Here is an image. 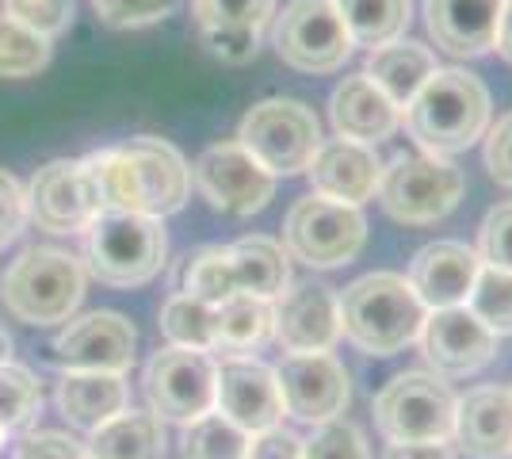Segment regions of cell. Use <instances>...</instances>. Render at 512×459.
Wrapping results in <instances>:
<instances>
[{"instance_id":"1","label":"cell","mask_w":512,"mask_h":459,"mask_svg":"<svg viewBox=\"0 0 512 459\" xmlns=\"http://www.w3.org/2000/svg\"><path fill=\"white\" fill-rule=\"evenodd\" d=\"M490 88L467 69H436L402 108V127L432 157L467 153L490 131Z\"/></svg>"},{"instance_id":"2","label":"cell","mask_w":512,"mask_h":459,"mask_svg":"<svg viewBox=\"0 0 512 459\" xmlns=\"http://www.w3.org/2000/svg\"><path fill=\"white\" fill-rule=\"evenodd\" d=\"M341 337H348L363 356H398L406 352L425 326L428 310L417 291L398 272H367L344 287Z\"/></svg>"},{"instance_id":"3","label":"cell","mask_w":512,"mask_h":459,"mask_svg":"<svg viewBox=\"0 0 512 459\" xmlns=\"http://www.w3.org/2000/svg\"><path fill=\"white\" fill-rule=\"evenodd\" d=\"M85 264L62 249H27L8 264L0 299L27 326H65L85 299Z\"/></svg>"},{"instance_id":"4","label":"cell","mask_w":512,"mask_h":459,"mask_svg":"<svg viewBox=\"0 0 512 459\" xmlns=\"http://www.w3.org/2000/svg\"><path fill=\"white\" fill-rule=\"evenodd\" d=\"M169 234L150 215H96L85 230V272L107 287H142L165 268Z\"/></svg>"},{"instance_id":"5","label":"cell","mask_w":512,"mask_h":459,"mask_svg":"<svg viewBox=\"0 0 512 459\" xmlns=\"http://www.w3.org/2000/svg\"><path fill=\"white\" fill-rule=\"evenodd\" d=\"M467 192V176L455 169L448 157L432 153H402L390 165H383L379 180V203L394 222L406 226H428L448 219Z\"/></svg>"},{"instance_id":"6","label":"cell","mask_w":512,"mask_h":459,"mask_svg":"<svg viewBox=\"0 0 512 459\" xmlns=\"http://www.w3.org/2000/svg\"><path fill=\"white\" fill-rule=\"evenodd\" d=\"M237 142L276 176H299L310 169L321 146V123L314 108L287 96H268L241 115Z\"/></svg>"},{"instance_id":"7","label":"cell","mask_w":512,"mask_h":459,"mask_svg":"<svg viewBox=\"0 0 512 459\" xmlns=\"http://www.w3.org/2000/svg\"><path fill=\"white\" fill-rule=\"evenodd\" d=\"M367 245V219L360 207L341 199H299L283 219V249L306 268H344Z\"/></svg>"},{"instance_id":"8","label":"cell","mask_w":512,"mask_h":459,"mask_svg":"<svg viewBox=\"0 0 512 459\" xmlns=\"http://www.w3.org/2000/svg\"><path fill=\"white\" fill-rule=\"evenodd\" d=\"M455 394L432 372H402L375 394V425L390 444L451 440Z\"/></svg>"},{"instance_id":"9","label":"cell","mask_w":512,"mask_h":459,"mask_svg":"<svg viewBox=\"0 0 512 459\" xmlns=\"http://www.w3.org/2000/svg\"><path fill=\"white\" fill-rule=\"evenodd\" d=\"M279 62L299 73H337L352 58V35L333 0H291L272 27Z\"/></svg>"},{"instance_id":"10","label":"cell","mask_w":512,"mask_h":459,"mask_svg":"<svg viewBox=\"0 0 512 459\" xmlns=\"http://www.w3.org/2000/svg\"><path fill=\"white\" fill-rule=\"evenodd\" d=\"M214 364L207 352L165 345L150 356L142 372V391L150 402V414L165 425H192L195 417L214 410Z\"/></svg>"},{"instance_id":"11","label":"cell","mask_w":512,"mask_h":459,"mask_svg":"<svg viewBox=\"0 0 512 459\" xmlns=\"http://www.w3.org/2000/svg\"><path fill=\"white\" fill-rule=\"evenodd\" d=\"M192 180L199 196L211 203L214 211L249 219L256 211L268 207V199L276 196V176L268 173L253 153L241 142H214L195 157Z\"/></svg>"},{"instance_id":"12","label":"cell","mask_w":512,"mask_h":459,"mask_svg":"<svg viewBox=\"0 0 512 459\" xmlns=\"http://www.w3.org/2000/svg\"><path fill=\"white\" fill-rule=\"evenodd\" d=\"M138 349V333L130 318L115 310H92L69 318L62 333L50 341V356L62 372H115L127 375Z\"/></svg>"},{"instance_id":"13","label":"cell","mask_w":512,"mask_h":459,"mask_svg":"<svg viewBox=\"0 0 512 459\" xmlns=\"http://www.w3.org/2000/svg\"><path fill=\"white\" fill-rule=\"evenodd\" d=\"M276 383L283 410L306 425L333 421L352 402L348 372L333 352H287L276 364Z\"/></svg>"},{"instance_id":"14","label":"cell","mask_w":512,"mask_h":459,"mask_svg":"<svg viewBox=\"0 0 512 459\" xmlns=\"http://www.w3.org/2000/svg\"><path fill=\"white\" fill-rule=\"evenodd\" d=\"M272 341L283 352H333L341 341V299L329 284H287L272 299Z\"/></svg>"},{"instance_id":"15","label":"cell","mask_w":512,"mask_h":459,"mask_svg":"<svg viewBox=\"0 0 512 459\" xmlns=\"http://www.w3.org/2000/svg\"><path fill=\"white\" fill-rule=\"evenodd\" d=\"M214 410L230 417L249 437L283 425L287 410H283L276 368L260 364L256 356H226L214 368Z\"/></svg>"},{"instance_id":"16","label":"cell","mask_w":512,"mask_h":459,"mask_svg":"<svg viewBox=\"0 0 512 459\" xmlns=\"http://www.w3.org/2000/svg\"><path fill=\"white\" fill-rule=\"evenodd\" d=\"M421 356L440 379H467L497 356V333L482 326L467 306L428 310L421 326Z\"/></svg>"},{"instance_id":"17","label":"cell","mask_w":512,"mask_h":459,"mask_svg":"<svg viewBox=\"0 0 512 459\" xmlns=\"http://www.w3.org/2000/svg\"><path fill=\"white\" fill-rule=\"evenodd\" d=\"M23 196H27V222H35L46 234H85L88 222L96 219L81 161L69 157L46 161L43 169H35Z\"/></svg>"},{"instance_id":"18","label":"cell","mask_w":512,"mask_h":459,"mask_svg":"<svg viewBox=\"0 0 512 459\" xmlns=\"http://www.w3.org/2000/svg\"><path fill=\"white\" fill-rule=\"evenodd\" d=\"M306 176H310L314 196L341 199V203L360 207L379 192L383 161H379L375 146L348 142V138H321Z\"/></svg>"},{"instance_id":"19","label":"cell","mask_w":512,"mask_h":459,"mask_svg":"<svg viewBox=\"0 0 512 459\" xmlns=\"http://www.w3.org/2000/svg\"><path fill=\"white\" fill-rule=\"evenodd\" d=\"M123 146L138 165L142 215L165 222L169 215L184 211V203L192 196V165L184 161V153L165 138H157V134H134Z\"/></svg>"},{"instance_id":"20","label":"cell","mask_w":512,"mask_h":459,"mask_svg":"<svg viewBox=\"0 0 512 459\" xmlns=\"http://www.w3.org/2000/svg\"><path fill=\"white\" fill-rule=\"evenodd\" d=\"M478 268H482L478 253L463 241H428L425 249L413 253L406 280L425 310H448V306H467Z\"/></svg>"},{"instance_id":"21","label":"cell","mask_w":512,"mask_h":459,"mask_svg":"<svg viewBox=\"0 0 512 459\" xmlns=\"http://www.w3.org/2000/svg\"><path fill=\"white\" fill-rule=\"evenodd\" d=\"M451 440L470 459L512 456V391L509 387H474L455 398Z\"/></svg>"},{"instance_id":"22","label":"cell","mask_w":512,"mask_h":459,"mask_svg":"<svg viewBox=\"0 0 512 459\" xmlns=\"http://www.w3.org/2000/svg\"><path fill=\"white\" fill-rule=\"evenodd\" d=\"M505 0H425L432 43L451 58H482L493 50Z\"/></svg>"},{"instance_id":"23","label":"cell","mask_w":512,"mask_h":459,"mask_svg":"<svg viewBox=\"0 0 512 459\" xmlns=\"http://www.w3.org/2000/svg\"><path fill=\"white\" fill-rule=\"evenodd\" d=\"M329 119H333L337 138L379 146L402 127V108H394L383 92L371 85L367 73H352V77H344L341 85L333 88Z\"/></svg>"},{"instance_id":"24","label":"cell","mask_w":512,"mask_h":459,"mask_svg":"<svg viewBox=\"0 0 512 459\" xmlns=\"http://www.w3.org/2000/svg\"><path fill=\"white\" fill-rule=\"evenodd\" d=\"M58 414L77 425V429H100L104 421H111L115 414H123L130 406L127 379L115 372H62L58 379Z\"/></svg>"},{"instance_id":"25","label":"cell","mask_w":512,"mask_h":459,"mask_svg":"<svg viewBox=\"0 0 512 459\" xmlns=\"http://www.w3.org/2000/svg\"><path fill=\"white\" fill-rule=\"evenodd\" d=\"M96 215H142V180L127 146H107L81 157Z\"/></svg>"},{"instance_id":"26","label":"cell","mask_w":512,"mask_h":459,"mask_svg":"<svg viewBox=\"0 0 512 459\" xmlns=\"http://www.w3.org/2000/svg\"><path fill=\"white\" fill-rule=\"evenodd\" d=\"M436 69H440L436 66V54L425 43L394 39V43L367 50V69L363 73L371 77V85L379 88L394 108H406Z\"/></svg>"},{"instance_id":"27","label":"cell","mask_w":512,"mask_h":459,"mask_svg":"<svg viewBox=\"0 0 512 459\" xmlns=\"http://www.w3.org/2000/svg\"><path fill=\"white\" fill-rule=\"evenodd\" d=\"M88 459H165L169 433L165 421L150 410H123L100 429H92L85 444Z\"/></svg>"},{"instance_id":"28","label":"cell","mask_w":512,"mask_h":459,"mask_svg":"<svg viewBox=\"0 0 512 459\" xmlns=\"http://www.w3.org/2000/svg\"><path fill=\"white\" fill-rule=\"evenodd\" d=\"M272 341V299L237 291L214 306V352L249 356Z\"/></svg>"},{"instance_id":"29","label":"cell","mask_w":512,"mask_h":459,"mask_svg":"<svg viewBox=\"0 0 512 459\" xmlns=\"http://www.w3.org/2000/svg\"><path fill=\"white\" fill-rule=\"evenodd\" d=\"M230 261H234L237 291L260 295V299H276L283 287L291 284V257L276 238L249 234L230 245Z\"/></svg>"},{"instance_id":"30","label":"cell","mask_w":512,"mask_h":459,"mask_svg":"<svg viewBox=\"0 0 512 459\" xmlns=\"http://www.w3.org/2000/svg\"><path fill=\"white\" fill-rule=\"evenodd\" d=\"M333 4L352 35V46L363 50L402 39L413 20V0H333Z\"/></svg>"},{"instance_id":"31","label":"cell","mask_w":512,"mask_h":459,"mask_svg":"<svg viewBox=\"0 0 512 459\" xmlns=\"http://www.w3.org/2000/svg\"><path fill=\"white\" fill-rule=\"evenodd\" d=\"M184 295H192L199 303L218 306L230 295H237L234 261H230V245H203L180 261V287Z\"/></svg>"},{"instance_id":"32","label":"cell","mask_w":512,"mask_h":459,"mask_svg":"<svg viewBox=\"0 0 512 459\" xmlns=\"http://www.w3.org/2000/svg\"><path fill=\"white\" fill-rule=\"evenodd\" d=\"M157 329L176 349L214 352V306L199 303V299L184 295V291H176V295L165 299Z\"/></svg>"},{"instance_id":"33","label":"cell","mask_w":512,"mask_h":459,"mask_svg":"<svg viewBox=\"0 0 512 459\" xmlns=\"http://www.w3.org/2000/svg\"><path fill=\"white\" fill-rule=\"evenodd\" d=\"M50 54H54L50 39L35 35L31 27L0 12V77H8V81L39 77L50 66Z\"/></svg>"},{"instance_id":"34","label":"cell","mask_w":512,"mask_h":459,"mask_svg":"<svg viewBox=\"0 0 512 459\" xmlns=\"http://www.w3.org/2000/svg\"><path fill=\"white\" fill-rule=\"evenodd\" d=\"M245 448H249V433L237 429L218 410L184 425V459H245Z\"/></svg>"},{"instance_id":"35","label":"cell","mask_w":512,"mask_h":459,"mask_svg":"<svg viewBox=\"0 0 512 459\" xmlns=\"http://www.w3.org/2000/svg\"><path fill=\"white\" fill-rule=\"evenodd\" d=\"M467 310L482 326L490 329V333L509 337L512 333V272L482 264V268H478V280H474V287H470V295H467Z\"/></svg>"},{"instance_id":"36","label":"cell","mask_w":512,"mask_h":459,"mask_svg":"<svg viewBox=\"0 0 512 459\" xmlns=\"http://www.w3.org/2000/svg\"><path fill=\"white\" fill-rule=\"evenodd\" d=\"M43 406V387L39 379L27 372L23 364H0V425L8 433H16L23 425H31Z\"/></svg>"},{"instance_id":"37","label":"cell","mask_w":512,"mask_h":459,"mask_svg":"<svg viewBox=\"0 0 512 459\" xmlns=\"http://www.w3.org/2000/svg\"><path fill=\"white\" fill-rule=\"evenodd\" d=\"M302 459H371V448L360 425H352L348 417H333L314 425V433L302 440Z\"/></svg>"},{"instance_id":"38","label":"cell","mask_w":512,"mask_h":459,"mask_svg":"<svg viewBox=\"0 0 512 459\" xmlns=\"http://www.w3.org/2000/svg\"><path fill=\"white\" fill-rule=\"evenodd\" d=\"M199 27H264L276 16V0H192Z\"/></svg>"},{"instance_id":"39","label":"cell","mask_w":512,"mask_h":459,"mask_svg":"<svg viewBox=\"0 0 512 459\" xmlns=\"http://www.w3.org/2000/svg\"><path fill=\"white\" fill-rule=\"evenodd\" d=\"M4 16H12L16 23L31 27L43 39H58L73 27L77 4L73 0H4Z\"/></svg>"},{"instance_id":"40","label":"cell","mask_w":512,"mask_h":459,"mask_svg":"<svg viewBox=\"0 0 512 459\" xmlns=\"http://www.w3.org/2000/svg\"><path fill=\"white\" fill-rule=\"evenodd\" d=\"M478 261L512 272V203H497L478 226Z\"/></svg>"},{"instance_id":"41","label":"cell","mask_w":512,"mask_h":459,"mask_svg":"<svg viewBox=\"0 0 512 459\" xmlns=\"http://www.w3.org/2000/svg\"><path fill=\"white\" fill-rule=\"evenodd\" d=\"M203 31V46L211 50L218 62L226 66H245L253 62L260 50V31L264 27H199Z\"/></svg>"},{"instance_id":"42","label":"cell","mask_w":512,"mask_h":459,"mask_svg":"<svg viewBox=\"0 0 512 459\" xmlns=\"http://www.w3.org/2000/svg\"><path fill=\"white\" fill-rule=\"evenodd\" d=\"M92 8L107 27H150L172 16L176 0H92Z\"/></svg>"},{"instance_id":"43","label":"cell","mask_w":512,"mask_h":459,"mask_svg":"<svg viewBox=\"0 0 512 459\" xmlns=\"http://www.w3.org/2000/svg\"><path fill=\"white\" fill-rule=\"evenodd\" d=\"M27 226V196L23 184L8 169H0V249H8Z\"/></svg>"},{"instance_id":"44","label":"cell","mask_w":512,"mask_h":459,"mask_svg":"<svg viewBox=\"0 0 512 459\" xmlns=\"http://www.w3.org/2000/svg\"><path fill=\"white\" fill-rule=\"evenodd\" d=\"M12 459H88V452L69 433H31L16 444Z\"/></svg>"},{"instance_id":"45","label":"cell","mask_w":512,"mask_h":459,"mask_svg":"<svg viewBox=\"0 0 512 459\" xmlns=\"http://www.w3.org/2000/svg\"><path fill=\"white\" fill-rule=\"evenodd\" d=\"M482 138H486V153L482 157H486L490 176L501 188H512V111L501 115L490 127V134H482Z\"/></svg>"},{"instance_id":"46","label":"cell","mask_w":512,"mask_h":459,"mask_svg":"<svg viewBox=\"0 0 512 459\" xmlns=\"http://www.w3.org/2000/svg\"><path fill=\"white\" fill-rule=\"evenodd\" d=\"M245 459H302V437L283 425H272V429L249 437Z\"/></svg>"},{"instance_id":"47","label":"cell","mask_w":512,"mask_h":459,"mask_svg":"<svg viewBox=\"0 0 512 459\" xmlns=\"http://www.w3.org/2000/svg\"><path fill=\"white\" fill-rule=\"evenodd\" d=\"M383 459H455V448L448 440H432V444H390Z\"/></svg>"},{"instance_id":"48","label":"cell","mask_w":512,"mask_h":459,"mask_svg":"<svg viewBox=\"0 0 512 459\" xmlns=\"http://www.w3.org/2000/svg\"><path fill=\"white\" fill-rule=\"evenodd\" d=\"M493 50H497V54L512 66V0H505V8H501V23H497Z\"/></svg>"},{"instance_id":"49","label":"cell","mask_w":512,"mask_h":459,"mask_svg":"<svg viewBox=\"0 0 512 459\" xmlns=\"http://www.w3.org/2000/svg\"><path fill=\"white\" fill-rule=\"evenodd\" d=\"M12 360V337H8V329L0 322V364H8Z\"/></svg>"},{"instance_id":"50","label":"cell","mask_w":512,"mask_h":459,"mask_svg":"<svg viewBox=\"0 0 512 459\" xmlns=\"http://www.w3.org/2000/svg\"><path fill=\"white\" fill-rule=\"evenodd\" d=\"M4 440H8V429H4V425H0V448H4Z\"/></svg>"}]
</instances>
